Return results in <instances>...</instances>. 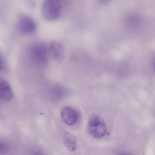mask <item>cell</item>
I'll use <instances>...</instances> for the list:
<instances>
[{
  "instance_id": "277c9868",
  "label": "cell",
  "mask_w": 155,
  "mask_h": 155,
  "mask_svg": "<svg viewBox=\"0 0 155 155\" xmlns=\"http://www.w3.org/2000/svg\"><path fill=\"white\" fill-rule=\"evenodd\" d=\"M18 27L20 31L25 33H30L36 29V24L31 17L25 15L20 17L18 21Z\"/></svg>"
},
{
  "instance_id": "7a4b0ae2",
  "label": "cell",
  "mask_w": 155,
  "mask_h": 155,
  "mask_svg": "<svg viewBox=\"0 0 155 155\" xmlns=\"http://www.w3.org/2000/svg\"><path fill=\"white\" fill-rule=\"evenodd\" d=\"M41 9L43 16L49 20L57 19L61 13L60 4L57 0L45 1L42 3Z\"/></svg>"
},
{
  "instance_id": "52a82bcc",
  "label": "cell",
  "mask_w": 155,
  "mask_h": 155,
  "mask_svg": "<svg viewBox=\"0 0 155 155\" xmlns=\"http://www.w3.org/2000/svg\"><path fill=\"white\" fill-rule=\"evenodd\" d=\"M13 92L9 83L5 80H0V97L4 101H8L12 98Z\"/></svg>"
},
{
  "instance_id": "30bf717a",
  "label": "cell",
  "mask_w": 155,
  "mask_h": 155,
  "mask_svg": "<svg viewBox=\"0 0 155 155\" xmlns=\"http://www.w3.org/2000/svg\"><path fill=\"white\" fill-rule=\"evenodd\" d=\"M35 155H41L39 154H36Z\"/></svg>"
},
{
  "instance_id": "8992f818",
  "label": "cell",
  "mask_w": 155,
  "mask_h": 155,
  "mask_svg": "<svg viewBox=\"0 0 155 155\" xmlns=\"http://www.w3.org/2000/svg\"><path fill=\"white\" fill-rule=\"evenodd\" d=\"M48 52L55 60L61 61L64 56V50L61 44L58 41H53L50 42L48 47Z\"/></svg>"
},
{
  "instance_id": "6da1fadb",
  "label": "cell",
  "mask_w": 155,
  "mask_h": 155,
  "mask_svg": "<svg viewBox=\"0 0 155 155\" xmlns=\"http://www.w3.org/2000/svg\"><path fill=\"white\" fill-rule=\"evenodd\" d=\"M88 128L91 135L97 139L103 138L107 132V126L104 120L97 114H94L90 117Z\"/></svg>"
},
{
  "instance_id": "8fae6325",
  "label": "cell",
  "mask_w": 155,
  "mask_h": 155,
  "mask_svg": "<svg viewBox=\"0 0 155 155\" xmlns=\"http://www.w3.org/2000/svg\"><path fill=\"white\" fill-rule=\"evenodd\" d=\"M154 67H155V63H154Z\"/></svg>"
},
{
  "instance_id": "ba28073f",
  "label": "cell",
  "mask_w": 155,
  "mask_h": 155,
  "mask_svg": "<svg viewBox=\"0 0 155 155\" xmlns=\"http://www.w3.org/2000/svg\"><path fill=\"white\" fill-rule=\"evenodd\" d=\"M64 143L66 147L70 151L75 150L77 148V144L74 137L70 134H67L64 137Z\"/></svg>"
},
{
  "instance_id": "3957f363",
  "label": "cell",
  "mask_w": 155,
  "mask_h": 155,
  "mask_svg": "<svg viewBox=\"0 0 155 155\" xmlns=\"http://www.w3.org/2000/svg\"><path fill=\"white\" fill-rule=\"evenodd\" d=\"M31 51L33 58L36 62L41 64L46 63L49 52L48 49L45 44L36 43L32 46Z\"/></svg>"
},
{
  "instance_id": "9c48e42d",
  "label": "cell",
  "mask_w": 155,
  "mask_h": 155,
  "mask_svg": "<svg viewBox=\"0 0 155 155\" xmlns=\"http://www.w3.org/2000/svg\"><path fill=\"white\" fill-rule=\"evenodd\" d=\"M117 155H130V154L126 153H119Z\"/></svg>"
},
{
  "instance_id": "5b68a950",
  "label": "cell",
  "mask_w": 155,
  "mask_h": 155,
  "mask_svg": "<svg viewBox=\"0 0 155 155\" xmlns=\"http://www.w3.org/2000/svg\"><path fill=\"white\" fill-rule=\"evenodd\" d=\"M61 116L65 123L69 125L75 124L79 118L78 112L74 109L69 106L65 107L62 109Z\"/></svg>"
}]
</instances>
